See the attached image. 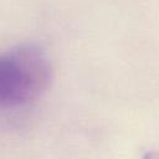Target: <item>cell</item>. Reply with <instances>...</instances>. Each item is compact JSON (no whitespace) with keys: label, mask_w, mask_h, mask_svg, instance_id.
<instances>
[{"label":"cell","mask_w":159,"mask_h":159,"mask_svg":"<svg viewBox=\"0 0 159 159\" xmlns=\"http://www.w3.org/2000/svg\"><path fill=\"white\" fill-rule=\"evenodd\" d=\"M51 77L50 58L37 45H20L1 55L0 109L34 102L48 88Z\"/></svg>","instance_id":"obj_1"},{"label":"cell","mask_w":159,"mask_h":159,"mask_svg":"<svg viewBox=\"0 0 159 159\" xmlns=\"http://www.w3.org/2000/svg\"><path fill=\"white\" fill-rule=\"evenodd\" d=\"M143 159H159V154L154 153V152H150V153H147Z\"/></svg>","instance_id":"obj_2"}]
</instances>
